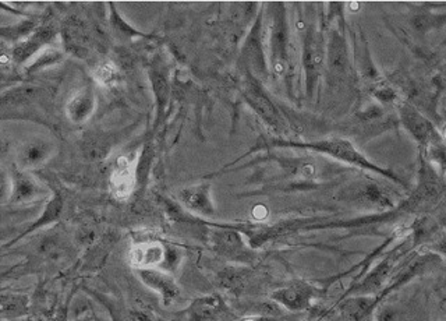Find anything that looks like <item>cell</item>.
Wrapping results in <instances>:
<instances>
[{"instance_id":"obj_4","label":"cell","mask_w":446,"mask_h":321,"mask_svg":"<svg viewBox=\"0 0 446 321\" xmlns=\"http://www.w3.org/2000/svg\"><path fill=\"white\" fill-rule=\"evenodd\" d=\"M166 249L159 242H144L133 246L130 250V261L140 268H151L152 265L163 263L166 258Z\"/></svg>"},{"instance_id":"obj_5","label":"cell","mask_w":446,"mask_h":321,"mask_svg":"<svg viewBox=\"0 0 446 321\" xmlns=\"http://www.w3.org/2000/svg\"><path fill=\"white\" fill-rule=\"evenodd\" d=\"M179 200L184 204L185 208L202 214L212 215L213 206L209 196V185H199L183 189L179 192Z\"/></svg>"},{"instance_id":"obj_6","label":"cell","mask_w":446,"mask_h":321,"mask_svg":"<svg viewBox=\"0 0 446 321\" xmlns=\"http://www.w3.org/2000/svg\"><path fill=\"white\" fill-rule=\"evenodd\" d=\"M53 37V31L49 27L38 28L33 35L20 42L13 51V60L16 63H23L27 59L33 58L35 54L42 51V47L47 45Z\"/></svg>"},{"instance_id":"obj_9","label":"cell","mask_w":446,"mask_h":321,"mask_svg":"<svg viewBox=\"0 0 446 321\" xmlns=\"http://www.w3.org/2000/svg\"><path fill=\"white\" fill-rule=\"evenodd\" d=\"M272 297L290 310H303L310 302L311 288L304 283H297L275 292Z\"/></svg>"},{"instance_id":"obj_3","label":"cell","mask_w":446,"mask_h":321,"mask_svg":"<svg viewBox=\"0 0 446 321\" xmlns=\"http://www.w3.org/2000/svg\"><path fill=\"white\" fill-rule=\"evenodd\" d=\"M53 145L45 140H31L19 152V164L23 168H37L52 156Z\"/></svg>"},{"instance_id":"obj_1","label":"cell","mask_w":446,"mask_h":321,"mask_svg":"<svg viewBox=\"0 0 446 321\" xmlns=\"http://www.w3.org/2000/svg\"><path fill=\"white\" fill-rule=\"evenodd\" d=\"M135 185V172H134V160L129 155H122L116 159L112 176L110 188L112 193L117 200H126L133 193Z\"/></svg>"},{"instance_id":"obj_8","label":"cell","mask_w":446,"mask_h":321,"mask_svg":"<svg viewBox=\"0 0 446 321\" xmlns=\"http://www.w3.org/2000/svg\"><path fill=\"white\" fill-rule=\"evenodd\" d=\"M41 196V186L26 174H15L12 189H10V199L13 203H31Z\"/></svg>"},{"instance_id":"obj_11","label":"cell","mask_w":446,"mask_h":321,"mask_svg":"<svg viewBox=\"0 0 446 321\" xmlns=\"http://www.w3.org/2000/svg\"><path fill=\"white\" fill-rule=\"evenodd\" d=\"M94 77H95V80H97L99 84L110 85V84H113V83L119 79V69L116 67L115 63H112V62H105V63H102V65L95 70Z\"/></svg>"},{"instance_id":"obj_7","label":"cell","mask_w":446,"mask_h":321,"mask_svg":"<svg viewBox=\"0 0 446 321\" xmlns=\"http://www.w3.org/2000/svg\"><path fill=\"white\" fill-rule=\"evenodd\" d=\"M94 91L88 87L80 90L67 104V116L74 123H83L94 112Z\"/></svg>"},{"instance_id":"obj_10","label":"cell","mask_w":446,"mask_h":321,"mask_svg":"<svg viewBox=\"0 0 446 321\" xmlns=\"http://www.w3.org/2000/svg\"><path fill=\"white\" fill-rule=\"evenodd\" d=\"M223 303L217 296L198 297L188 307V321H206L219 314Z\"/></svg>"},{"instance_id":"obj_13","label":"cell","mask_w":446,"mask_h":321,"mask_svg":"<svg viewBox=\"0 0 446 321\" xmlns=\"http://www.w3.org/2000/svg\"><path fill=\"white\" fill-rule=\"evenodd\" d=\"M2 308H3V314H5V315H6L8 313H10V315L20 314V313L26 308V297H23V296H15V295H12L10 297L3 296Z\"/></svg>"},{"instance_id":"obj_2","label":"cell","mask_w":446,"mask_h":321,"mask_svg":"<svg viewBox=\"0 0 446 321\" xmlns=\"http://www.w3.org/2000/svg\"><path fill=\"white\" fill-rule=\"evenodd\" d=\"M138 277L148 288H151L152 290L160 295L165 304H170L179 295V288L174 279L159 270L140 268Z\"/></svg>"},{"instance_id":"obj_12","label":"cell","mask_w":446,"mask_h":321,"mask_svg":"<svg viewBox=\"0 0 446 321\" xmlns=\"http://www.w3.org/2000/svg\"><path fill=\"white\" fill-rule=\"evenodd\" d=\"M60 59V52L58 49H52V48H48L45 51H41L37 58L33 60V63L28 66V70L30 72H35L44 66H49L55 62H58Z\"/></svg>"},{"instance_id":"obj_14","label":"cell","mask_w":446,"mask_h":321,"mask_svg":"<svg viewBox=\"0 0 446 321\" xmlns=\"http://www.w3.org/2000/svg\"><path fill=\"white\" fill-rule=\"evenodd\" d=\"M133 318H134V321H152L147 314H144V313H134L133 314Z\"/></svg>"}]
</instances>
